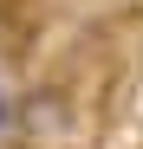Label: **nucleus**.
I'll list each match as a JSON object with an SVG mask.
<instances>
[{"label": "nucleus", "instance_id": "f257e3e1", "mask_svg": "<svg viewBox=\"0 0 143 149\" xmlns=\"http://www.w3.org/2000/svg\"><path fill=\"white\" fill-rule=\"evenodd\" d=\"M13 130L26 136V143H59L72 130V97L59 84H39L26 97H13Z\"/></svg>", "mask_w": 143, "mask_h": 149}, {"label": "nucleus", "instance_id": "f03ea898", "mask_svg": "<svg viewBox=\"0 0 143 149\" xmlns=\"http://www.w3.org/2000/svg\"><path fill=\"white\" fill-rule=\"evenodd\" d=\"M7 130H13V97L0 91V136H7Z\"/></svg>", "mask_w": 143, "mask_h": 149}]
</instances>
